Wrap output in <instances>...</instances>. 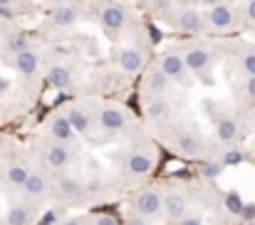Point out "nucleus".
<instances>
[{"mask_svg": "<svg viewBox=\"0 0 255 225\" xmlns=\"http://www.w3.org/2000/svg\"><path fill=\"white\" fill-rule=\"evenodd\" d=\"M5 47L10 55H17V52H25V50H32L30 47V37L25 32H12L7 40H5Z\"/></svg>", "mask_w": 255, "mask_h": 225, "instance_id": "24", "label": "nucleus"}, {"mask_svg": "<svg viewBox=\"0 0 255 225\" xmlns=\"http://www.w3.org/2000/svg\"><path fill=\"white\" fill-rule=\"evenodd\" d=\"M124 166H127V173H131V176H146V173H151V171H154L156 158H154V153H151V151L134 149L129 156H127Z\"/></svg>", "mask_w": 255, "mask_h": 225, "instance_id": "14", "label": "nucleus"}, {"mask_svg": "<svg viewBox=\"0 0 255 225\" xmlns=\"http://www.w3.org/2000/svg\"><path fill=\"white\" fill-rule=\"evenodd\" d=\"M131 211L146 216V218H156L159 213H164V196L159 188H141L139 193L131 196Z\"/></svg>", "mask_w": 255, "mask_h": 225, "instance_id": "8", "label": "nucleus"}, {"mask_svg": "<svg viewBox=\"0 0 255 225\" xmlns=\"http://www.w3.org/2000/svg\"><path fill=\"white\" fill-rule=\"evenodd\" d=\"M171 82L169 77L159 70V65H149L144 67V79H141V94L144 97H161V94H169Z\"/></svg>", "mask_w": 255, "mask_h": 225, "instance_id": "9", "label": "nucleus"}, {"mask_svg": "<svg viewBox=\"0 0 255 225\" xmlns=\"http://www.w3.org/2000/svg\"><path fill=\"white\" fill-rule=\"evenodd\" d=\"M156 65H159V70L164 72V75L169 77L171 84H178V87H191V72L186 70V65H183V57H181V52L178 50H164L161 55H159V60H156Z\"/></svg>", "mask_w": 255, "mask_h": 225, "instance_id": "3", "label": "nucleus"}, {"mask_svg": "<svg viewBox=\"0 0 255 225\" xmlns=\"http://www.w3.org/2000/svg\"><path fill=\"white\" fill-rule=\"evenodd\" d=\"M92 114H94L97 126H99L104 134H119V131H124V129L129 126V116H127V112H124L122 107L104 104V107H99V109L92 112Z\"/></svg>", "mask_w": 255, "mask_h": 225, "instance_id": "6", "label": "nucleus"}, {"mask_svg": "<svg viewBox=\"0 0 255 225\" xmlns=\"http://www.w3.org/2000/svg\"><path fill=\"white\" fill-rule=\"evenodd\" d=\"M238 22L255 27V0H243L238 5Z\"/></svg>", "mask_w": 255, "mask_h": 225, "instance_id": "26", "label": "nucleus"}, {"mask_svg": "<svg viewBox=\"0 0 255 225\" xmlns=\"http://www.w3.org/2000/svg\"><path fill=\"white\" fill-rule=\"evenodd\" d=\"M55 191H57V196H60L62 201H67V203H82L87 198L85 183L77 181L75 176H57V178H55Z\"/></svg>", "mask_w": 255, "mask_h": 225, "instance_id": "12", "label": "nucleus"}, {"mask_svg": "<svg viewBox=\"0 0 255 225\" xmlns=\"http://www.w3.org/2000/svg\"><path fill=\"white\" fill-rule=\"evenodd\" d=\"M0 225H2V223H0Z\"/></svg>", "mask_w": 255, "mask_h": 225, "instance_id": "37", "label": "nucleus"}, {"mask_svg": "<svg viewBox=\"0 0 255 225\" xmlns=\"http://www.w3.org/2000/svg\"><path fill=\"white\" fill-rule=\"evenodd\" d=\"M243 92H246L251 99H255V77H246V82H243Z\"/></svg>", "mask_w": 255, "mask_h": 225, "instance_id": "31", "label": "nucleus"}, {"mask_svg": "<svg viewBox=\"0 0 255 225\" xmlns=\"http://www.w3.org/2000/svg\"><path fill=\"white\" fill-rule=\"evenodd\" d=\"M171 146L176 149V153H181V156H186V158H193V156H201V141H198V136L193 134V131H183V129H178V131H173V136H171Z\"/></svg>", "mask_w": 255, "mask_h": 225, "instance_id": "15", "label": "nucleus"}, {"mask_svg": "<svg viewBox=\"0 0 255 225\" xmlns=\"http://www.w3.org/2000/svg\"><path fill=\"white\" fill-rule=\"evenodd\" d=\"M226 166H238V163H243L246 161V156H243V151L238 149H228L226 153H223V158H221Z\"/></svg>", "mask_w": 255, "mask_h": 225, "instance_id": "28", "label": "nucleus"}, {"mask_svg": "<svg viewBox=\"0 0 255 225\" xmlns=\"http://www.w3.org/2000/svg\"><path fill=\"white\" fill-rule=\"evenodd\" d=\"M47 134L52 141H62V144H70L75 139V129L70 126L65 112H55L50 119H47Z\"/></svg>", "mask_w": 255, "mask_h": 225, "instance_id": "16", "label": "nucleus"}, {"mask_svg": "<svg viewBox=\"0 0 255 225\" xmlns=\"http://www.w3.org/2000/svg\"><path fill=\"white\" fill-rule=\"evenodd\" d=\"M47 82L55 87V89H70L72 87V70L62 62H55L50 70H47Z\"/></svg>", "mask_w": 255, "mask_h": 225, "instance_id": "22", "label": "nucleus"}, {"mask_svg": "<svg viewBox=\"0 0 255 225\" xmlns=\"http://www.w3.org/2000/svg\"><path fill=\"white\" fill-rule=\"evenodd\" d=\"M62 2H82V0H60V5H62Z\"/></svg>", "mask_w": 255, "mask_h": 225, "instance_id": "36", "label": "nucleus"}, {"mask_svg": "<svg viewBox=\"0 0 255 225\" xmlns=\"http://www.w3.org/2000/svg\"><path fill=\"white\" fill-rule=\"evenodd\" d=\"M146 62H149V52L141 45H124L114 55V65L124 75H139V72H144Z\"/></svg>", "mask_w": 255, "mask_h": 225, "instance_id": "4", "label": "nucleus"}, {"mask_svg": "<svg viewBox=\"0 0 255 225\" xmlns=\"http://www.w3.org/2000/svg\"><path fill=\"white\" fill-rule=\"evenodd\" d=\"M55 225H87L85 218H62L60 223H55Z\"/></svg>", "mask_w": 255, "mask_h": 225, "instance_id": "33", "label": "nucleus"}, {"mask_svg": "<svg viewBox=\"0 0 255 225\" xmlns=\"http://www.w3.org/2000/svg\"><path fill=\"white\" fill-rule=\"evenodd\" d=\"M42 158L45 163L52 168V171H62L72 163V151H70V144H62V141H47L45 144V151H42Z\"/></svg>", "mask_w": 255, "mask_h": 225, "instance_id": "11", "label": "nucleus"}, {"mask_svg": "<svg viewBox=\"0 0 255 225\" xmlns=\"http://www.w3.org/2000/svg\"><path fill=\"white\" fill-rule=\"evenodd\" d=\"M144 114L151 124H166L171 121V104L166 94L161 97H144Z\"/></svg>", "mask_w": 255, "mask_h": 225, "instance_id": "13", "label": "nucleus"}, {"mask_svg": "<svg viewBox=\"0 0 255 225\" xmlns=\"http://www.w3.org/2000/svg\"><path fill=\"white\" fill-rule=\"evenodd\" d=\"M216 136H218L221 144L233 146V144L238 141V136H241V124H238V119H236L233 114H221V116L216 119Z\"/></svg>", "mask_w": 255, "mask_h": 225, "instance_id": "17", "label": "nucleus"}, {"mask_svg": "<svg viewBox=\"0 0 255 225\" xmlns=\"http://www.w3.org/2000/svg\"><path fill=\"white\" fill-rule=\"evenodd\" d=\"M201 15L211 32H231L238 25V5L231 0H206Z\"/></svg>", "mask_w": 255, "mask_h": 225, "instance_id": "1", "label": "nucleus"}, {"mask_svg": "<svg viewBox=\"0 0 255 225\" xmlns=\"http://www.w3.org/2000/svg\"><path fill=\"white\" fill-rule=\"evenodd\" d=\"M87 221V225H119L117 223V218L114 216H94V218H85Z\"/></svg>", "mask_w": 255, "mask_h": 225, "instance_id": "29", "label": "nucleus"}, {"mask_svg": "<svg viewBox=\"0 0 255 225\" xmlns=\"http://www.w3.org/2000/svg\"><path fill=\"white\" fill-rule=\"evenodd\" d=\"M82 20H85V5L82 2H62L50 12L47 25L55 27V30H75Z\"/></svg>", "mask_w": 255, "mask_h": 225, "instance_id": "5", "label": "nucleus"}, {"mask_svg": "<svg viewBox=\"0 0 255 225\" xmlns=\"http://www.w3.org/2000/svg\"><path fill=\"white\" fill-rule=\"evenodd\" d=\"M161 196H164V213L169 216L171 221H178V218L186 216L188 201H186V196H183L181 191L169 188V191H161Z\"/></svg>", "mask_w": 255, "mask_h": 225, "instance_id": "18", "label": "nucleus"}, {"mask_svg": "<svg viewBox=\"0 0 255 225\" xmlns=\"http://www.w3.org/2000/svg\"><path fill=\"white\" fill-rule=\"evenodd\" d=\"M7 87H10V84H7V79H2V77H0V94H2Z\"/></svg>", "mask_w": 255, "mask_h": 225, "instance_id": "35", "label": "nucleus"}, {"mask_svg": "<svg viewBox=\"0 0 255 225\" xmlns=\"http://www.w3.org/2000/svg\"><path fill=\"white\" fill-rule=\"evenodd\" d=\"M27 173H30V168H27L22 161H12V163L7 166V171H5V181H7L10 186H15V188H22Z\"/></svg>", "mask_w": 255, "mask_h": 225, "instance_id": "23", "label": "nucleus"}, {"mask_svg": "<svg viewBox=\"0 0 255 225\" xmlns=\"http://www.w3.org/2000/svg\"><path fill=\"white\" fill-rule=\"evenodd\" d=\"M17 2H25V0H0V7H15Z\"/></svg>", "mask_w": 255, "mask_h": 225, "instance_id": "34", "label": "nucleus"}, {"mask_svg": "<svg viewBox=\"0 0 255 225\" xmlns=\"http://www.w3.org/2000/svg\"><path fill=\"white\" fill-rule=\"evenodd\" d=\"M178 52L183 57L186 70L191 75H198V77L203 75V72H208L213 67V60H216V55L211 52V47L206 42H196V40H191L183 47H178Z\"/></svg>", "mask_w": 255, "mask_h": 225, "instance_id": "2", "label": "nucleus"}, {"mask_svg": "<svg viewBox=\"0 0 255 225\" xmlns=\"http://www.w3.org/2000/svg\"><path fill=\"white\" fill-rule=\"evenodd\" d=\"M243 206H246V203L241 201V196H238V193H228V196H226V208H228L231 213L241 216V213H243Z\"/></svg>", "mask_w": 255, "mask_h": 225, "instance_id": "27", "label": "nucleus"}, {"mask_svg": "<svg viewBox=\"0 0 255 225\" xmlns=\"http://www.w3.org/2000/svg\"><path fill=\"white\" fill-rule=\"evenodd\" d=\"M35 221L37 213L30 203H12L5 216V225H35Z\"/></svg>", "mask_w": 255, "mask_h": 225, "instance_id": "21", "label": "nucleus"}, {"mask_svg": "<svg viewBox=\"0 0 255 225\" xmlns=\"http://www.w3.org/2000/svg\"><path fill=\"white\" fill-rule=\"evenodd\" d=\"M171 25L186 35H203L206 32V22H203V15H201V7H193V5H183L173 12L171 17Z\"/></svg>", "mask_w": 255, "mask_h": 225, "instance_id": "7", "label": "nucleus"}, {"mask_svg": "<svg viewBox=\"0 0 255 225\" xmlns=\"http://www.w3.org/2000/svg\"><path fill=\"white\" fill-rule=\"evenodd\" d=\"M40 55L35 50H25V52H17L12 55V67L15 72H20L22 77H35L37 70H40Z\"/></svg>", "mask_w": 255, "mask_h": 225, "instance_id": "20", "label": "nucleus"}, {"mask_svg": "<svg viewBox=\"0 0 255 225\" xmlns=\"http://www.w3.org/2000/svg\"><path fill=\"white\" fill-rule=\"evenodd\" d=\"M176 225H203V221H201L198 216H188V213H186L183 218H178Z\"/></svg>", "mask_w": 255, "mask_h": 225, "instance_id": "32", "label": "nucleus"}, {"mask_svg": "<svg viewBox=\"0 0 255 225\" xmlns=\"http://www.w3.org/2000/svg\"><path fill=\"white\" fill-rule=\"evenodd\" d=\"M62 112H65L70 126L75 129V134H80V136H92V126H97L92 109H87L82 104H70V107H65Z\"/></svg>", "mask_w": 255, "mask_h": 225, "instance_id": "10", "label": "nucleus"}, {"mask_svg": "<svg viewBox=\"0 0 255 225\" xmlns=\"http://www.w3.org/2000/svg\"><path fill=\"white\" fill-rule=\"evenodd\" d=\"M124 225H149V218L141 216V213H136V211H131V213L124 218Z\"/></svg>", "mask_w": 255, "mask_h": 225, "instance_id": "30", "label": "nucleus"}, {"mask_svg": "<svg viewBox=\"0 0 255 225\" xmlns=\"http://www.w3.org/2000/svg\"><path fill=\"white\" fill-rule=\"evenodd\" d=\"M20 191H22L27 198H35V201H37V198L47 196V191H50V181H47V176H45L42 171H30Z\"/></svg>", "mask_w": 255, "mask_h": 225, "instance_id": "19", "label": "nucleus"}, {"mask_svg": "<svg viewBox=\"0 0 255 225\" xmlns=\"http://www.w3.org/2000/svg\"><path fill=\"white\" fill-rule=\"evenodd\" d=\"M238 67L246 77H255V47H243L238 52Z\"/></svg>", "mask_w": 255, "mask_h": 225, "instance_id": "25", "label": "nucleus"}]
</instances>
